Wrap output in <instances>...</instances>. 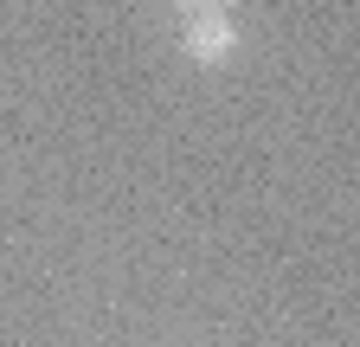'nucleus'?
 <instances>
[{"label": "nucleus", "mask_w": 360, "mask_h": 347, "mask_svg": "<svg viewBox=\"0 0 360 347\" xmlns=\"http://www.w3.org/2000/svg\"><path fill=\"white\" fill-rule=\"evenodd\" d=\"M180 52H187L193 65H225L238 52V26H232V13H187V26H180Z\"/></svg>", "instance_id": "obj_1"}, {"label": "nucleus", "mask_w": 360, "mask_h": 347, "mask_svg": "<svg viewBox=\"0 0 360 347\" xmlns=\"http://www.w3.org/2000/svg\"><path fill=\"white\" fill-rule=\"evenodd\" d=\"M174 7H180V13H225L232 0H174Z\"/></svg>", "instance_id": "obj_2"}]
</instances>
